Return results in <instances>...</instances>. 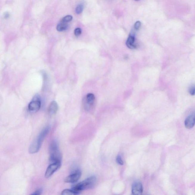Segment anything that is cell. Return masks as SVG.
Masks as SVG:
<instances>
[{"label": "cell", "mask_w": 195, "mask_h": 195, "mask_svg": "<svg viewBox=\"0 0 195 195\" xmlns=\"http://www.w3.org/2000/svg\"><path fill=\"white\" fill-rule=\"evenodd\" d=\"M50 127L44 129L33 142L30 145L29 151L30 153L34 154L39 151L42 145V142L50 131Z\"/></svg>", "instance_id": "6da1fadb"}, {"label": "cell", "mask_w": 195, "mask_h": 195, "mask_svg": "<svg viewBox=\"0 0 195 195\" xmlns=\"http://www.w3.org/2000/svg\"><path fill=\"white\" fill-rule=\"evenodd\" d=\"M96 181L95 177H90L81 182L74 185L72 189L79 194L82 191L92 188L95 185Z\"/></svg>", "instance_id": "7a4b0ae2"}, {"label": "cell", "mask_w": 195, "mask_h": 195, "mask_svg": "<svg viewBox=\"0 0 195 195\" xmlns=\"http://www.w3.org/2000/svg\"><path fill=\"white\" fill-rule=\"evenodd\" d=\"M49 160L52 163L61 161V154L57 141H53L50 145Z\"/></svg>", "instance_id": "3957f363"}, {"label": "cell", "mask_w": 195, "mask_h": 195, "mask_svg": "<svg viewBox=\"0 0 195 195\" xmlns=\"http://www.w3.org/2000/svg\"><path fill=\"white\" fill-rule=\"evenodd\" d=\"M41 103L40 97L37 95L28 105V109L30 112H36L40 109Z\"/></svg>", "instance_id": "277c9868"}, {"label": "cell", "mask_w": 195, "mask_h": 195, "mask_svg": "<svg viewBox=\"0 0 195 195\" xmlns=\"http://www.w3.org/2000/svg\"><path fill=\"white\" fill-rule=\"evenodd\" d=\"M61 165V162L58 161L52 163L47 169L45 173V177L46 178H49L58 170Z\"/></svg>", "instance_id": "5b68a950"}, {"label": "cell", "mask_w": 195, "mask_h": 195, "mask_svg": "<svg viewBox=\"0 0 195 195\" xmlns=\"http://www.w3.org/2000/svg\"><path fill=\"white\" fill-rule=\"evenodd\" d=\"M81 170H77L73 174L67 177L64 179V182L67 183H73L77 182L81 176Z\"/></svg>", "instance_id": "8992f818"}, {"label": "cell", "mask_w": 195, "mask_h": 195, "mask_svg": "<svg viewBox=\"0 0 195 195\" xmlns=\"http://www.w3.org/2000/svg\"><path fill=\"white\" fill-rule=\"evenodd\" d=\"M142 184L140 182H136L133 184L132 187V193L134 195H141L143 192Z\"/></svg>", "instance_id": "52a82bcc"}, {"label": "cell", "mask_w": 195, "mask_h": 195, "mask_svg": "<svg viewBox=\"0 0 195 195\" xmlns=\"http://www.w3.org/2000/svg\"><path fill=\"white\" fill-rule=\"evenodd\" d=\"M185 127L188 129L193 127L195 125V114H192L187 117L185 121Z\"/></svg>", "instance_id": "ba28073f"}, {"label": "cell", "mask_w": 195, "mask_h": 195, "mask_svg": "<svg viewBox=\"0 0 195 195\" xmlns=\"http://www.w3.org/2000/svg\"><path fill=\"white\" fill-rule=\"evenodd\" d=\"M135 42V37L134 34H130L128 38L126 41V45L127 47L131 49H135L137 47V46L134 44Z\"/></svg>", "instance_id": "9c48e42d"}, {"label": "cell", "mask_w": 195, "mask_h": 195, "mask_svg": "<svg viewBox=\"0 0 195 195\" xmlns=\"http://www.w3.org/2000/svg\"><path fill=\"white\" fill-rule=\"evenodd\" d=\"M95 97L94 95L92 93H89L86 96V109L88 110L90 108V106L92 105L94 103Z\"/></svg>", "instance_id": "30bf717a"}, {"label": "cell", "mask_w": 195, "mask_h": 195, "mask_svg": "<svg viewBox=\"0 0 195 195\" xmlns=\"http://www.w3.org/2000/svg\"><path fill=\"white\" fill-rule=\"evenodd\" d=\"M58 106L55 101H52L50 103L48 108V112L50 115L55 114L58 111Z\"/></svg>", "instance_id": "8fae6325"}, {"label": "cell", "mask_w": 195, "mask_h": 195, "mask_svg": "<svg viewBox=\"0 0 195 195\" xmlns=\"http://www.w3.org/2000/svg\"><path fill=\"white\" fill-rule=\"evenodd\" d=\"M68 27V24H67L66 23L61 22L57 25V29L58 31L61 32L67 30Z\"/></svg>", "instance_id": "7c38bea8"}, {"label": "cell", "mask_w": 195, "mask_h": 195, "mask_svg": "<svg viewBox=\"0 0 195 195\" xmlns=\"http://www.w3.org/2000/svg\"><path fill=\"white\" fill-rule=\"evenodd\" d=\"M78 194L72 189H66L63 190L61 193L62 195H78Z\"/></svg>", "instance_id": "4fadbf2b"}, {"label": "cell", "mask_w": 195, "mask_h": 195, "mask_svg": "<svg viewBox=\"0 0 195 195\" xmlns=\"http://www.w3.org/2000/svg\"><path fill=\"white\" fill-rule=\"evenodd\" d=\"M72 19V17L71 16H67L64 17L61 20V22L66 23L71 21Z\"/></svg>", "instance_id": "5bb4252c"}, {"label": "cell", "mask_w": 195, "mask_h": 195, "mask_svg": "<svg viewBox=\"0 0 195 195\" xmlns=\"http://www.w3.org/2000/svg\"><path fill=\"white\" fill-rule=\"evenodd\" d=\"M83 5L80 4L77 7L76 9H75V12H76V13L79 14L81 13L82 11H83Z\"/></svg>", "instance_id": "9a60e30c"}, {"label": "cell", "mask_w": 195, "mask_h": 195, "mask_svg": "<svg viewBox=\"0 0 195 195\" xmlns=\"http://www.w3.org/2000/svg\"><path fill=\"white\" fill-rule=\"evenodd\" d=\"M189 92L191 95L194 96L195 95V85H193L189 87Z\"/></svg>", "instance_id": "2e32d148"}, {"label": "cell", "mask_w": 195, "mask_h": 195, "mask_svg": "<svg viewBox=\"0 0 195 195\" xmlns=\"http://www.w3.org/2000/svg\"><path fill=\"white\" fill-rule=\"evenodd\" d=\"M116 161L118 164L120 165H123V162L122 159L121 157L120 156H118L116 158Z\"/></svg>", "instance_id": "e0dca14e"}, {"label": "cell", "mask_w": 195, "mask_h": 195, "mask_svg": "<svg viewBox=\"0 0 195 195\" xmlns=\"http://www.w3.org/2000/svg\"><path fill=\"white\" fill-rule=\"evenodd\" d=\"M141 26V23L140 21H137L134 24V29L136 30H138L140 28Z\"/></svg>", "instance_id": "ac0fdd59"}, {"label": "cell", "mask_w": 195, "mask_h": 195, "mask_svg": "<svg viewBox=\"0 0 195 195\" xmlns=\"http://www.w3.org/2000/svg\"><path fill=\"white\" fill-rule=\"evenodd\" d=\"M82 30L81 28H77L75 29V34L76 36H79L81 34Z\"/></svg>", "instance_id": "d6986e66"}, {"label": "cell", "mask_w": 195, "mask_h": 195, "mask_svg": "<svg viewBox=\"0 0 195 195\" xmlns=\"http://www.w3.org/2000/svg\"><path fill=\"white\" fill-rule=\"evenodd\" d=\"M42 192V189L40 188L37 189L35 192L32 194V195H40L41 194Z\"/></svg>", "instance_id": "ffe728a7"}, {"label": "cell", "mask_w": 195, "mask_h": 195, "mask_svg": "<svg viewBox=\"0 0 195 195\" xmlns=\"http://www.w3.org/2000/svg\"><path fill=\"white\" fill-rule=\"evenodd\" d=\"M135 1H140V0H135Z\"/></svg>", "instance_id": "44dd1931"}]
</instances>
